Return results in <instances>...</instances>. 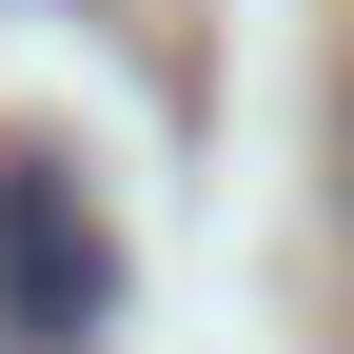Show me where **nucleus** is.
I'll list each match as a JSON object with an SVG mask.
<instances>
[{"mask_svg": "<svg viewBox=\"0 0 354 354\" xmlns=\"http://www.w3.org/2000/svg\"><path fill=\"white\" fill-rule=\"evenodd\" d=\"M118 335V236L39 138H0V354H99Z\"/></svg>", "mask_w": 354, "mask_h": 354, "instance_id": "1", "label": "nucleus"}, {"mask_svg": "<svg viewBox=\"0 0 354 354\" xmlns=\"http://www.w3.org/2000/svg\"><path fill=\"white\" fill-rule=\"evenodd\" d=\"M335 197H354V99H335Z\"/></svg>", "mask_w": 354, "mask_h": 354, "instance_id": "2", "label": "nucleus"}]
</instances>
